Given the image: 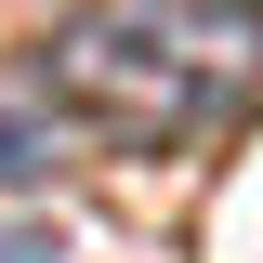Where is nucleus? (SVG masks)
<instances>
[{
    "label": "nucleus",
    "mask_w": 263,
    "mask_h": 263,
    "mask_svg": "<svg viewBox=\"0 0 263 263\" xmlns=\"http://www.w3.org/2000/svg\"><path fill=\"white\" fill-rule=\"evenodd\" d=\"M40 79H53V105L132 132V145H145V132H184L197 105H211V79H197V53H184V0H92L79 27H53Z\"/></svg>",
    "instance_id": "nucleus-1"
},
{
    "label": "nucleus",
    "mask_w": 263,
    "mask_h": 263,
    "mask_svg": "<svg viewBox=\"0 0 263 263\" xmlns=\"http://www.w3.org/2000/svg\"><path fill=\"white\" fill-rule=\"evenodd\" d=\"M184 53L211 92H250L263 79V0H184Z\"/></svg>",
    "instance_id": "nucleus-2"
},
{
    "label": "nucleus",
    "mask_w": 263,
    "mask_h": 263,
    "mask_svg": "<svg viewBox=\"0 0 263 263\" xmlns=\"http://www.w3.org/2000/svg\"><path fill=\"white\" fill-rule=\"evenodd\" d=\"M40 171H53V132L40 119H0V184H40Z\"/></svg>",
    "instance_id": "nucleus-3"
},
{
    "label": "nucleus",
    "mask_w": 263,
    "mask_h": 263,
    "mask_svg": "<svg viewBox=\"0 0 263 263\" xmlns=\"http://www.w3.org/2000/svg\"><path fill=\"white\" fill-rule=\"evenodd\" d=\"M0 263H66V237H40V224H13V237H0Z\"/></svg>",
    "instance_id": "nucleus-4"
}]
</instances>
